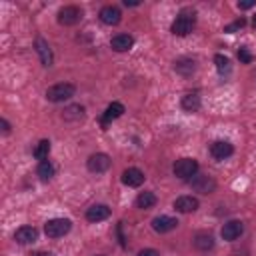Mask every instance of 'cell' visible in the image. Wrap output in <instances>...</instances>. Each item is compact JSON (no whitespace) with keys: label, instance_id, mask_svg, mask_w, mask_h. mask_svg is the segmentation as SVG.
Returning <instances> with one entry per match:
<instances>
[{"label":"cell","instance_id":"obj_22","mask_svg":"<svg viewBox=\"0 0 256 256\" xmlns=\"http://www.w3.org/2000/svg\"><path fill=\"white\" fill-rule=\"evenodd\" d=\"M180 104H182V108H184L186 112H196L202 102H200V96H198L196 92H188V94L182 96V102H180Z\"/></svg>","mask_w":256,"mask_h":256},{"label":"cell","instance_id":"obj_24","mask_svg":"<svg viewBox=\"0 0 256 256\" xmlns=\"http://www.w3.org/2000/svg\"><path fill=\"white\" fill-rule=\"evenodd\" d=\"M54 166H52V162L50 160H40L38 162V168H36V174L40 176V180H44V182H48L52 176H54Z\"/></svg>","mask_w":256,"mask_h":256},{"label":"cell","instance_id":"obj_23","mask_svg":"<svg viewBox=\"0 0 256 256\" xmlns=\"http://www.w3.org/2000/svg\"><path fill=\"white\" fill-rule=\"evenodd\" d=\"M154 204H156V194H154V192H150V190L140 192V194H138V198H136V206H138V208H142V210H148V208H152Z\"/></svg>","mask_w":256,"mask_h":256},{"label":"cell","instance_id":"obj_2","mask_svg":"<svg viewBox=\"0 0 256 256\" xmlns=\"http://www.w3.org/2000/svg\"><path fill=\"white\" fill-rule=\"evenodd\" d=\"M172 172L180 180H192L198 174V162L194 158H180V160L174 162Z\"/></svg>","mask_w":256,"mask_h":256},{"label":"cell","instance_id":"obj_10","mask_svg":"<svg viewBox=\"0 0 256 256\" xmlns=\"http://www.w3.org/2000/svg\"><path fill=\"white\" fill-rule=\"evenodd\" d=\"M34 48H36V52H38V56H40L42 66L50 68V66H52V62H54V56H52V48H50V44H48L44 38H36Z\"/></svg>","mask_w":256,"mask_h":256},{"label":"cell","instance_id":"obj_8","mask_svg":"<svg viewBox=\"0 0 256 256\" xmlns=\"http://www.w3.org/2000/svg\"><path fill=\"white\" fill-rule=\"evenodd\" d=\"M210 154L216 160H226L234 154V146L228 140H216V142L210 144Z\"/></svg>","mask_w":256,"mask_h":256},{"label":"cell","instance_id":"obj_26","mask_svg":"<svg viewBox=\"0 0 256 256\" xmlns=\"http://www.w3.org/2000/svg\"><path fill=\"white\" fill-rule=\"evenodd\" d=\"M214 62H216V70L220 74H228L230 72V60L224 56V54H216L214 56Z\"/></svg>","mask_w":256,"mask_h":256},{"label":"cell","instance_id":"obj_6","mask_svg":"<svg viewBox=\"0 0 256 256\" xmlns=\"http://www.w3.org/2000/svg\"><path fill=\"white\" fill-rule=\"evenodd\" d=\"M192 190L200 192V194H212L216 190V180L212 176H206V174H196L192 180H188Z\"/></svg>","mask_w":256,"mask_h":256},{"label":"cell","instance_id":"obj_14","mask_svg":"<svg viewBox=\"0 0 256 256\" xmlns=\"http://www.w3.org/2000/svg\"><path fill=\"white\" fill-rule=\"evenodd\" d=\"M198 206H200V202H198V198H194V196H178V198L174 200V208H176L178 212H182V214H190V212L198 210Z\"/></svg>","mask_w":256,"mask_h":256},{"label":"cell","instance_id":"obj_19","mask_svg":"<svg viewBox=\"0 0 256 256\" xmlns=\"http://www.w3.org/2000/svg\"><path fill=\"white\" fill-rule=\"evenodd\" d=\"M192 242H194V248L200 250V252H208V250L214 248V238L208 232H198Z\"/></svg>","mask_w":256,"mask_h":256},{"label":"cell","instance_id":"obj_30","mask_svg":"<svg viewBox=\"0 0 256 256\" xmlns=\"http://www.w3.org/2000/svg\"><path fill=\"white\" fill-rule=\"evenodd\" d=\"M136 256H160V252L154 250V248H144V250H140Z\"/></svg>","mask_w":256,"mask_h":256},{"label":"cell","instance_id":"obj_9","mask_svg":"<svg viewBox=\"0 0 256 256\" xmlns=\"http://www.w3.org/2000/svg\"><path fill=\"white\" fill-rule=\"evenodd\" d=\"M242 232H244V224L240 222V220H228L224 226H222V238L224 240H228V242H234V240H238L240 236H242Z\"/></svg>","mask_w":256,"mask_h":256},{"label":"cell","instance_id":"obj_17","mask_svg":"<svg viewBox=\"0 0 256 256\" xmlns=\"http://www.w3.org/2000/svg\"><path fill=\"white\" fill-rule=\"evenodd\" d=\"M110 216V208L106 204H94L86 210V220L88 222H102Z\"/></svg>","mask_w":256,"mask_h":256},{"label":"cell","instance_id":"obj_7","mask_svg":"<svg viewBox=\"0 0 256 256\" xmlns=\"http://www.w3.org/2000/svg\"><path fill=\"white\" fill-rule=\"evenodd\" d=\"M82 20V10L78 8V6H64V8H60V12H58V22L62 24V26H74V24H78Z\"/></svg>","mask_w":256,"mask_h":256},{"label":"cell","instance_id":"obj_35","mask_svg":"<svg viewBox=\"0 0 256 256\" xmlns=\"http://www.w3.org/2000/svg\"><path fill=\"white\" fill-rule=\"evenodd\" d=\"M96 256H104V254H96Z\"/></svg>","mask_w":256,"mask_h":256},{"label":"cell","instance_id":"obj_1","mask_svg":"<svg viewBox=\"0 0 256 256\" xmlns=\"http://www.w3.org/2000/svg\"><path fill=\"white\" fill-rule=\"evenodd\" d=\"M194 26H196V12L190 10V8H184V10H180L176 20L172 22L170 32L174 36H188L194 30Z\"/></svg>","mask_w":256,"mask_h":256},{"label":"cell","instance_id":"obj_32","mask_svg":"<svg viewBox=\"0 0 256 256\" xmlns=\"http://www.w3.org/2000/svg\"><path fill=\"white\" fill-rule=\"evenodd\" d=\"M30 256H54L52 252H46V250H38V252H32Z\"/></svg>","mask_w":256,"mask_h":256},{"label":"cell","instance_id":"obj_16","mask_svg":"<svg viewBox=\"0 0 256 256\" xmlns=\"http://www.w3.org/2000/svg\"><path fill=\"white\" fill-rule=\"evenodd\" d=\"M36 238H38V230L34 226H20L14 232V240L18 244H32V242H36Z\"/></svg>","mask_w":256,"mask_h":256},{"label":"cell","instance_id":"obj_12","mask_svg":"<svg viewBox=\"0 0 256 256\" xmlns=\"http://www.w3.org/2000/svg\"><path fill=\"white\" fill-rule=\"evenodd\" d=\"M176 226H178V220L172 218V216H156V218L152 220V230L158 232V234L172 232Z\"/></svg>","mask_w":256,"mask_h":256},{"label":"cell","instance_id":"obj_33","mask_svg":"<svg viewBox=\"0 0 256 256\" xmlns=\"http://www.w3.org/2000/svg\"><path fill=\"white\" fill-rule=\"evenodd\" d=\"M140 2H136V0H124V6H138Z\"/></svg>","mask_w":256,"mask_h":256},{"label":"cell","instance_id":"obj_20","mask_svg":"<svg viewBox=\"0 0 256 256\" xmlns=\"http://www.w3.org/2000/svg\"><path fill=\"white\" fill-rule=\"evenodd\" d=\"M174 70H176L180 76H190V74H194V70H196V62H194L192 58H180V60L174 62Z\"/></svg>","mask_w":256,"mask_h":256},{"label":"cell","instance_id":"obj_27","mask_svg":"<svg viewBox=\"0 0 256 256\" xmlns=\"http://www.w3.org/2000/svg\"><path fill=\"white\" fill-rule=\"evenodd\" d=\"M246 26V20L244 18H238V20H234L232 24H228V26H224V32H228V34H234V32H238L240 28H244Z\"/></svg>","mask_w":256,"mask_h":256},{"label":"cell","instance_id":"obj_5","mask_svg":"<svg viewBox=\"0 0 256 256\" xmlns=\"http://www.w3.org/2000/svg\"><path fill=\"white\" fill-rule=\"evenodd\" d=\"M110 164H112V160H110V156L104 154V152H96V154H92V156L86 160V168H88L90 172H94V174L106 172V170L110 168Z\"/></svg>","mask_w":256,"mask_h":256},{"label":"cell","instance_id":"obj_25","mask_svg":"<svg viewBox=\"0 0 256 256\" xmlns=\"http://www.w3.org/2000/svg\"><path fill=\"white\" fill-rule=\"evenodd\" d=\"M50 154V140H40L34 148V158L36 160H48Z\"/></svg>","mask_w":256,"mask_h":256},{"label":"cell","instance_id":"obj_3","mask_svg":"<svg viewBox=\"0 0 256 256\" xmlns=\"http://www.w3.org/2000/svg\"><path fill=\"white\" fill-rule=\"evenodd\" d=\"M76 92V86L70 84V82H60V84H54L46 90V98L50 102H64V100H70Z\"/></svg>","mask_w":256,"mask_h":256},{"label":"cell","instance_id":"obj_21","mask_svg":"<svg viewBox=\"0 0 256 256\" xmlns=\"http://www.w3.org/2000/svg\"><path fill=\"white\" fill-rule=\"evenodd\" d=\"M62 118H64L66 122H80V120L84 118V108H82L80 104H72V106L64 108Z\"/></svg>","mask_w":256,"mask_h":256},{"label":"cell","instance_id":"obj_34","mask_svg":"<svg viewBox=\"0 0 256 256\" xmlns=\"http://www.w3.org/2000/svg\"><path fill=\"white\" fill-rule=\"evenodd\" d=\"M252 26L256 28V14H254V18H252Z\"/></svg>","mask_w":256,"mask_h":256},{"label":"cell","instance_id":"obj_13","mask_svg":"<svg viewBox=\"0 0 256 256\" xmlns=\"http://www.w3.org/2000/svg\"><path fill=\"white\" fill-rule=\"evenodd\" d=\"M144 172L140 168H126L122 172V184L130 186V188H138L142 182H144Z\"/></svg>","mask_w":256,"mask_h":256},{"label":"cell","instance_id":"obj_15","mask_svg":"<svg viewBox=\"0 0 256 256\" xmlns=\"http://www.w3.org/2000/svg\"><path fill=\"white\" fill-rule=\"evenodd\" d=\"M122 114H124V104H120V102H112V104H108V108L104 110V114H102V118H100L102 128H106L112 120L120 118Z\"/></svg>","mask_w":256,"mask_h":256},{"label":"cell","instance_id":"obj_28","mask_svg":"<svg viewBox=\"0 0 256 256\" xmlns=\"http://www.w3.org/2000/svg\"><path fill=\"white\" fill-rule=\"evenodd\" d=\"M238 60H240L242 64H250V62L254 60V56H252V52H250L246 46H242V48L238 50Z\"/></svg>","mask_w":256,"mask_h":256},{"label":"cell","instance_id":"obj_4","mask_svg":"<svg viewBox=\"0 0 256 256\" xmlns=\"http://www.w3.org/2000/svg\"><path fill=\"white\" fill-rule=\"evenodd\" d=\"M72 228V222L68 218H52L44 224V232L48 238H60L64 234H68Z\"/></svg>","mask_w":256,"mask_h":256},{"label":"cell","instance_id":"obj_31","mask_svg":"<svg viewBox=\"0 0 256 256\" xmlns=\"http://www.w3.org/2000/svg\"><path fill=\"white\" fill-rule=\"evenodd\" d=\"M0 126H2V132H4V134H8V132H10V124H8V120H6V118H2V120H0Z\"/></svg>","mask_w":256,"mask_h":256},{"label":"cell","instance_id":"obj_18","mask_svg":"<svg viewBox=\"0 0 256 256\" xmlns=\"http://www.w3.org/2000/svg\"><path fill=\"white\" fill-rule=\"evenodd\" d=\"M110 46H112V50H116V52H128V50L134 46V38H132L130 34H116V36H112Z\"/></svg>","mask_w":256,"mask_h":256},{"label":"cell","instance_id":"obj_11","mask_svg":"<svg viewBox=\"0 0 256 256\" xmlns=\"http://www.w3.org/2000/svg\"><path fill=\"white\" fill-rule=\"evenodd\" d=\"M98 16H100V20H102L104 24H108V26H116V24L122 20V12H120V8L114 6V4L104 6Z\"/></svg>","mask_w":256,"mask_h":256},{"label":"cell","instance_id":"obj_29","mask_svg":"<svg viewBox=\"0 0 256 256\" xmlns=\"http://www.w3.org/2000/svg\"><path fill=\"white\" fill-rule=\"evenodd\" d=\"M256 6V0H244V2H238V8L240 10H250Z\"/></svg>","mask_w":256,"mask_h":256}]
</instances>
